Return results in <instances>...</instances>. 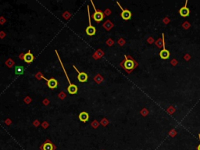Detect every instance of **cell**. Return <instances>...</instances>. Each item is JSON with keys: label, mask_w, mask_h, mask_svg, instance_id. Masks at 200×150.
Returning a JSON list of instances; mask_svg holds the SVG:
<instances>
[{"label": "cell", "mask_w": 200, "mask_h": 150, "mask_svg": "<svg viewBox=\"0 0 200 150\" xmlns=\"http://www.w3.org/2000/svg\"><path fill=\"white\" fill-rule=\"evenodd\" d=\"M56 55H57L58 56V59H59V60H60V64H61V66H62L63 69V71H64L65 73V75H66V77L67 78V81H68V82H69L70 84V86L67 88V91H68V92L70 93V94H71V95H74V94H76L77 92V85H74V84H72L70 81V79L69 77H68V76H67V72H66V70L64 69V67H63V63L61 62V60H60V56H59V54H58L57 51L56 50Z\"/></svg>", "instance_id": "obj_2"}, {"label": "cell", "mask_w": 200, "mask_h": 150, "mask_svg": "<svg viewBox=\"0 0 200 150\" xmlns=\"http://www.w3.org/2000/svg\"><path fill=\"white\" fill-rule=\"evenodd\" d=\"M24 67H22V66H17V67H15V74H17V75H21V74H24Z\"/></svg>", "instance_id": "obj_13"}, {"label": "cell", "mask_w": 200, "mask_h": 150, "mask_svg": "<svg viewBox=\"0 0 200 150\" xmlns=\"http://www.w3.org/2000/svg\"><path fill=\"white\" fill-rule=\"evenodd\" d=\"M41 149L42 150H53L54 149V147H53V145L49 141H47V142H45L43 144L42 146L41 147Z\"/></svg>", "instance_id": "obj_11"}, {"label": "cell", "mask_w": 200, "mask_h": 150, "mask_svg": "<svg viewBox=\"0 0 200 150\" xmlns=\"http://www.w3.org/2000/svg\"><path fill=\"white\" fill-rule=\"evenodd\" d=\"M23 59H24V62L27 63H31V62H33L34 60V56L33 54H31V53L30 51H28V53H25L23 56Z\"/></svg>", "instance_id": "obj_10"}, {"label": "cell", "mask_w": 200, "mask_h": 150, "mask_svg": "<svg viewBox=\"0 0 200 150\" xmlns=\"http://www.w3.org/2000/svg\"><path fill=\"white\" fill-rule=\"evenodd\" d=\"M124 60L120 63L123 68L126 70L127 73H131V71H133V70L136 67H138V63L135 62L133 58L131 57L130 56H124Z\"/></svg>", "instance_id": "obj_1"}, {"label": "cell", "mask_w": 200, "mask_h": 150, "mask_svg": "<svg viewBox=\"0 0 200 150\" xmlns=\"http://www.w3.org/2000/svg\"><path fill=\"white\" fill-rule=\"evenodd\" d=\"M91 3L92 4L93 7H94V10H95V13L92 15L93 19L95 20L96 22L102 21L103 20V18H104V14H103V13L102 12V11H100V10H96V8H95V6H94V4H93L92 1H91Z\"/></svg>", "instance_id": "obj_4"}, {"label": "cell", "mask_w": 200, "mask_h": 150, "mask_svg": "<svg viewBox=\"0 0 200 150\" xmlns=\"http://www.w3.org/2000/svg\"><path fill=\"white\" fill-rule=\"evenodd\" d=\"M41 77H42L44 80H45V81H47V85L49 88H51V89L56 88V87H57V85H58V82L55 78H53H53L46 79L45 77H44L42 76V74H41Z\"/></svg>", "instance_id": "obj_7"}, {"label": "cell", "mask_w": 200, "mask_h": 150, "mask_svg": "<svg viewBox=\"0 0 200 150\" xmlns=\"http://www.w3.org/2000/svg\"><path fill=\"white\" fill-rule=\"evenodd\" d=\"M74 68L75 69V70L78 73V76H77L78 81H80V82L82 83V82H86V81H88V74H86V73H85V72L78 71V69H77L75 66H74Z\"/></svg>", "instance_id": "obj_9"}, {"label": "cell", "mask_w": 200, "mask_h": 150, "mask_svg": "<svg viewBox=\"0 0 200 150\" xmlns=\"http://www.w3.org/2000/svg\"><path fill=\"white\" fill-rule=\"evenodd\" d=\"M117 3V5L119 6L120 8L122 10V13H120V17H122V19L124 20H127L131 19V16H132L131 11L128 10H124V9L122 8L121 6L120 5L119 3Z\"/></svg>", "instance_id": "obj_6"}, {"label": "cell", "mask_w": 200, "mask_h": 150, "mask_svg": "<svg viewBox=\"0 0 200 150\" xmlns=\"http://www.w3.org/2000/svg\"><path fill=\"white\" fill-rule=\"evenodd\" d=\"M163 50H161L160 53V56L162 60H167L169 59L170 53L169 50H167L165 47V39H164V34H163Z\"/></svg>", "instance_id": "obj_3"}, {"label": "cell", "mask_w": 200, "mask_h": 150, "mask_svg": "<svg viewBox=\"0 0 200 150\" xmlns=\"http://www.w3.org/2000/svg\"><path fill=\"white\" fill-rule=\"evenodd\" d=\"M88 19H89V25L88 27H86V34L89 36H92L94 35H95V31H96V29H95V27L92 26V24H91V17H90V11H89V6H88Z\"/></svg>", "instance_id": "obj_5"}, {"label": "cell", "mask_w": 200, "mask_h": 150, "mask_svg": "<svg viewBox=\"0 0 200 150\" xmlns=\"http://www.w3.org/2000/svg\"><path fill=\"white\" fill-rule=\"evenodd\" d=\"M187 4H188V0H186L185 5L183 7H181L180 10H179V13H180L181 17H187L190 15V10L187 6Z\"/></svg>", "instance_id": "obj_8"}, {"label": "cell", "mask_w": 200, "mask_h": 150, "mask_svg": "<svg viewBox=\"0 0 200 150\" xmlns=\"http://www.w3.org/2000/svg\"><path fill=\"white\" fill-rule=\"evenodd\" d=\"M79 119L81 122H84L85 123L89 119V115H88V113L86 112H81L80 114H79Z\"/></svg>", "instance_id": "obj_12"}, {"label": "cell", "mask_w": 200, "mask_h": 150, "mask_svg": "<svg viewBox=\"0 0 200 150\" xmlns=\"http://www.w3.org/2000/svg\"><path fill=\"white\" fill-rule=\"evenodd\" d=\"M199 139L200 141V134H199ZM197 150H200V144L197 146Z\"/></svg>", "instance_id": "obj_14"}]
</instances>
